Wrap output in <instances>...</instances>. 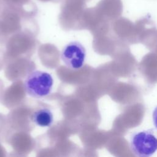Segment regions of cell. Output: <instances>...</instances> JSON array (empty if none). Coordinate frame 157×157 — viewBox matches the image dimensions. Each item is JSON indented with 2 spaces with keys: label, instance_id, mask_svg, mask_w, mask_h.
<instances>
[{
  "label": "cell",
  "instance_id": "cell-1",
  "mask_svg": "<svg viewBox=\"0 0 157 157\" xmlns=\"http://www.w3.org/2000/svg\"><path fill=\"white\" fill-rule=\"evenodd\" d=\"M53 78L45 71L35 70L28 74L24 81L25 92L34 98L48 96L53 88Z\"/></svg>",
  "mask_w": 157,
  "mask_h": 157
},
{
  "label": "cell",
  "instance_id": "cell-2",
  "mask_svg": "<svg viewBox=\"0 0 157 157\" xmlns=\"http://www.w3.org/2000/svg\"><path fill=\"white\" fill-rule=\"evenodd\" d=\"M130 147L136 156H151L157 150V138L151 129L136 132L131 137Z\"/></svg>",
  "mask_w": 157,
  "mask_h": 157
},
{
  "label": "cell",
  "instance_id": "cell-3",
  "mask_svg": "<svg viewBox=\"0 0 157 157\" xmlns=\"http://www.w3.org/2000/svg\"><path fill=\"white\" fill-rule=\"evenodd\" d=\"M60 58L69 69L74 71L79 70L85 63V48L78 41L70 42L63 48Z\"/></svg>",
  "mask_w": 157,
  "mask_h": 157
},
{
  "label": "cell",
  "instance_id": "cell-4",
  "mask_svg": "<svg viewBox=\"0 0 157 157\" xmlns=\"http://www.w3.org/2000/svg\"><path fill=\"white\" fill-rule=\"evenodd\" d=\"M90 0H64L61 4V15L63 17H77L83 13L86 4Z\"/></svg>",
  "mask_w": 157,
  "mask_h": 157
},
{
  "label": "cell",
  "instance_id": "cell-5",
  "mask_svg": "<svg viewBox=\"0 0 157 157\" xmlns=\"http://www.w3.org/2000/svg\"><path fill=\"white\" fill-rule=\"evenodd\" d=\"M95 7L100 14L117 16L122 12L123 2L121 0H101Z\"/></svg>",
  "mask_w": 157,
  "mask_h": 157
},
{
  "label": "cell",
  "instance_id": "cell-6",
  "mask_svg": "<svg viewBox=\"0 0 157 157\" xmlns=\"http://www.w3.org/2000/svg\"><path fill=\"white\" fill-rule=\"evenodd\" d=\"M37 126L42 128L50 127L53 123V115L48 108H40L34 110L30 117Z\"/></svg>",
  "mask_w": 157,
  "mask_h": 157
},
{
  "label": "cell",
  "instance_id": "cell-7",
  "mask_svg": "<svg viewBox=\"0 0 157 157\" xmlns=\"http://www.w3.org/2000/svg\"><path fill=\"white\" fill-rule=\"evenodd\" d=\"M152 117H153V124L155 126V128L157 129V106L155 107L153 111V114H152Z\"/></svg>",
  "mask_w": 157,
  "mask_h": 157
},
{
  "label": "cell",
  "instance_id": "cell-8",
  "mask_svg": "<svg viewBox=\"0 0 157 157\" xmlns=\"http://www.w3.org/2000/svg\"><path fill=\"white\" fill-rule=\"evenodd\" d=\"M5 6H6V5L4 3V2L2 1V0H0V12L3 11Z\"/></svg>",
  "mask_w": 157,
  "mask_h": 157
},
{
  "label": "cell",
  "instance_id": "cell-9",
  "mask_svg": "<svg viewBox=\"0 0 157 157\" xmlns=\"http://www.w3.org/2000/svg\"><path fill=\"white\" fill-rule=\"evenodd\" d=\"M42 2H58V0H39Z\"/></svg>",
  "mask_w": 157,
  "mask_h": 157
},
{
  "label": "cell",
  "instance_id": "cell-10",
  "mask_svg": "<svg viewBox=\"0 0 157 157\" xmlns=\"http://www.w3.org/2000/svg\"><path fill=\"white\" fill-rule=\"evenodd\" d=\"M62 1V0H58V2H60V1Z\"/></svg>",
  "mask_w": 157,
  "mask_h": 157
}]
</instances>
